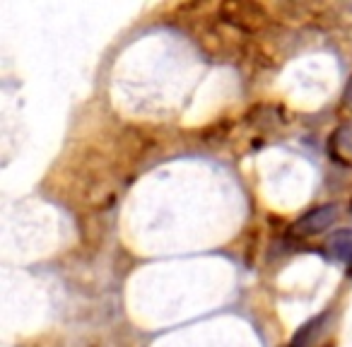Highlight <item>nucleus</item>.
I'll return each mask as SVG.
<instances>
[{
  "label": "nucleus",
  "mask_w": 352,
  "mask_h": 347,
  "mask_svg": "<svg viewBox=\"0 0 352 347\" xmlns=\"http://www.w3.org/2000/svg\"><path fill=\"white\" fill-rule=\"evenodd\" d=\"M338 220V205H321L316 210L307 212L304 217H299L297 225H294V232L297 234H307V236H314V234H321L326 232L333 222Z\"/></svg>",
  "instance_id": "nucleus-1"
},
{
  "label": "nucleus",
  "mask_w": 352,
  "mask_h": 347,
  "mask_svg": "<svg viewBox=\"0 0 352 347\" xmlns=\"http://www.w3.org/2000/svg\"><path fill=\"white\" fill-rule=\"evenodd\" d=\"M326 321V313H321V316H316L314 321H309L307 326L299 328V333L294 335L292 345L289 347H309L316 342V337L321 335V323Z\"/></svg>",
  "instance_id": "nucleus-2"
},
{
  "label": "nucleus",
  "mask_w": 352,
  "mask_h": 347,
  "mask_svg": "<svg viewBox=\"0 0 352 347\" xmlns=\"http://www.w3.org/2000/svg\"><path fill=\"white\" fill-rule=\"evenodd\" d=\"M333 249L342 256V258H352V230L340 232L333 236Z\"/></svg>",
  "instance_id": "nucleus-3"
},
{
  "label": "nucleus",
  "mask_w": 352,
  "mask_h": 347,
  "mask_svg": "<svg viewBox=\"0 0 352 347\" xmlns=\"http://www.w3.org/2000/svg\"><path fill=\"white\" fill-rule=\"evenodd\" d=\"M342 102H345L347 107H352V78L347 80V85H345V94H342Z\"/></svg>",
  "instance_id": "nucleus-4"
}]
</instances>
